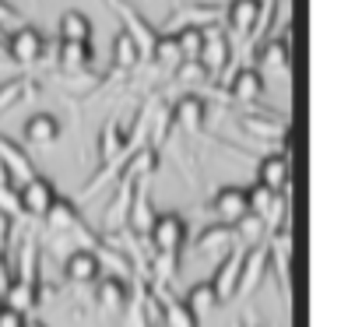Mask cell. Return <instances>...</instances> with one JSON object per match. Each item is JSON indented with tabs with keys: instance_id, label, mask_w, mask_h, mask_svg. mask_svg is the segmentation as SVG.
I'll return each mask as SVG.
<instances>
[{
	"instance_id": "6da1fadb",
	"label": "cell",
	"mask_w": 355,
	"mask_h": 327,
	"mask_svg": "<svg viewBox=\"0 0 355 327\" xmlns=\"http://www.w3.org/2000/svg\"><path fill=\"white\" fill-rule=\"evenodd\" d=\"M151 240V250H155V257H180L183 243H187V222L180 215H159L155 218V226H151L148 233Z\"/></svg>"
},
{
	"instance_id": "7a4b0ae2",
	"label": "cell",
	"mask_w": 355,
	"mask_h": 327,
	"mask_svg": "<svg viewBox=\"0 0 355 327\" xmlns=\"http://www.w3.org/2000/svg\"><path fill=\"white\" fill-rule=\"evenodd\" d=\"M229 57H232V42L222 28L208 25V28H200V53H197V60H200V71L205 74H222L229 67Z\"/></svg>"
},
{
	"instance_id": "3957f363",
	"label": "cell",
	"mask_w": 355,
	"mask_h": 327,
	"mask_svg": "<svg viewBox=\"0 0 355 327\" xmlns=\"http://www.w3.org/2000/svg\"><path fill=\"white\" fill-rule=\"evenodd\" d=\"M155 218L159 215H155V208H151V187H148V180H137L134 183V201H130V211H127V229L137 240H148Z\"/></svg>"
},
{
	"instance_id": "277c9868",
	"label": "cell",
	"mask_w": 355,
	"mask_h": 327,
	"mask_svg": "<svg viewBox=\"0 0 355 327\" xmlns=\"http://www.w3.org/2000/svg\"><path fill=\"white\" fill-rule=\"evenodd\" d=\"M53 201H57V190H53V183H49L46 176H32L28 183H21V190H18V208H21V215H46L49 208H53Z\"/></svg>"
},
{
	"instance_id": "5b68a950",
	"label": "cell",
	"mask_w": 355,
	"mask_h": 327,
	"mask_svg": "<svg viewBox=\"0 0 355 327\" xmlns=\"http://www.w3.org/2000/svg\"><path fill=\"white\" fill-rule=\"evenodd\" d=\"M268 243H253L243 253V267H239V282H236V296H250L253 289L261 285L264 271H268Z\"/></svg>"
},
{
	"instance_id": "8992f818",
	"label": "cell",
	"mask_w": 355,
	"mask_h": 327,
	"mask_svg": "<svg viewBox=\"0 0 355 327\" xmlns=\"http://www.w3.org/2000/svg\"><path fill=\"white\" fill-rule=\"evenodd\" d=\"M42 49H46V39L32 25H21V28H15L8 35V57L15 64H35L42 57Z\"/></svg>"
},
{
	"instance_id": "52a82bcc",
	"label": "cell",
	"mask_w": 355,
	"mask_h": 327,
	"mask_svg": "<svg viewBox=\"0 0 355 327\" xmlns=\"http://www.w3.org/2000/svg\"><path fill=\"white\" fill-rule=\"evenodd\" d=\"M261 0H229V8H225V28L229 35L236 39H246L253 35V28H257V18H261Z\"/></svg>"
},
{
	"instance_id": "ba28073f",
	"label": "cell",
	"mask_w": 355,
	"mask_h": 327,
	"mask_svg": "<svg viewBox=\"0 0 355 327\" xmlns=\"http://www.w3.org/2000/svg\"><path fill=\"white\" fill-rule=\"evenodd\" d=\"M211 208H215V215L222 218V226L236 229L243 218L250 215V208H246V187H222V190L215 194Z\"/></svg>"
},
{
	"instance_id": "9c48e42d",
	"label": "cell",
	"mask_w": 355,
	"mask_h": 327,
	"mask_svg": "<svg viewBox=\"0 0 355 327\" xmlns=\"http://www.w3.org/2000/svg\"><path fill=\"white\" fill-rule=\"evenodd\" d=\"M110 4L116 8V15L127 22V35L137 42V49H141V57H151V49H155V42H159V32L155 28H151V25H144L137 15H134V8L127 4V0H110Z\"/></svg>"
},
{
	"instance_id": "30bf717a",
	"label": "cell",
	"mask_w": 355,
	"mask_h": 327,
	"mask_svg": "<svg viewBox=\"0 0 355 327\" xmlns=\"http://www.w3.org/2000/svg\"><path fill=\"white\" fill-rule=\"evenodd\" d=\"M208 117V102L200 95H183L176 106H173V124L183 127L187 134H200V124Z\"/></svg>"
},
{
	"instance_id": "8fae6325",
	"label": "cell",
	"mask_w": 355,
	"mask_h": 327,
	"mask_svg": "<svg viewBox=\"0 0 355 327\" xmlns=\"http://www.w3.org/2000/svg\"><path fill=\"white\" fill-rule=\"evenodd\" d=\"M0 166L8 169V176H11V183L18 180V183H28L32 176H35V169H32V162H28V155L15 144V141H8L4 134H0Z\"/></svg>"
},
{
	"instance_id": "7c38bea8",
	"label": "cell",
	"mask_w": 355,
	"mask_h": 327,
	"mask_svg": "<svg viewBox=\"0 0 355 327\" xmlns=\"http://www.w3.org/2000/svg\"><path fill=\"white\" fill-rule=\"evenodd\" d=\"M98 271H103V264H98V257L92 250H74L67 260H64V278L74 282V285H88L98 278Z\"/></svg>"
},
{
	"instance_id": "4fadbf2b",
	"label": "cell",
	"mask_w": 355,
	"mask_h": 327,
	"mask_svg": "<svg viewBox=\"0 0 355 327\" xmlns=\"http://www.w3.org/2000/svg\"><path fill=\"white\" fill-rule=\"evenodd\" d=\"M57 137H60V120H57L53 113H35V117H28V124H25V141H28L32 148H49V144H57Z\"/></svg>"
},
{
	"instance_id": "5bb4252c",
	"label": "cell",
	"mask_w": 355,
	"mask_h": 327,
	"mask_svg": "<svg viewBox=\"0 0 355 327\" xmlns=\"http://www.w3.org/2000/svg\"><path fill=\"white\" fill-rule=\"evenodd\" d=\"M243 253H246V250H229V253H225V260L218 264V275H215V282H211V289H215V296H218V299H232V296H236V282H239Z\"/></svg>"
},
{
	"instance_id": "9a60e30c",
	"label": "cell",
	"mask_w": 355,
	"mask_h": 327,
	"mask_svg": "<svg viewBox=\"0 0 355 327\" xmlns=\"http://www.w3.org/2000/svg\"><path fill=\"white\" fill-rule=\"evenodd\" d=\"M257 183L268 187L271 194H282L288 187V158L285 155H264L257 166Z\"/></svg>"
},
{
	"instance_id": "2e32d148",
	"label": "cell",
	"mask_w": 355,
	"mask_h": 327,
	"mask_svg": "<svg viewBox=\"0 0 355 327\" xmlns=\"http://www.w3.org/2000/svg\"><path fill=\"white\" fill-rule=\"evenodd\" d=\"M229 92L239 99V102H253L264 95V74L257 67H239L229 81Z\"/></svg>"
},
{
	"instance_id": "e0dca14e",
	"label": "cell",
	"mask_w": 355,
	"mask_h": 327,
	"mask_svg": "<svg viewBox=\"0 0 355 327\" xmlns=\"http://www.w3.org/2000/svg\"><path fill=\"white\" fill-rule=\"evenodd\" d=\"M88 39H92V22H88V15L78 11V8H67V11L60 15V42H81V46H88Z\"/></svg>"
},
{
	"instance_id": "ac0fdd59",
	"label": "cell",
	"mask_w": 355,
	"mask_h": 327,
	"mask_svg": "<svg viewBox=\"0 0 355 327\" xmlns=\"http://www.w3.org/2000/svg\"><path fill=\"white\" fill-rule=\"evenodd\" d=\"M183 306H187V313H190L197 324L205 320V317H208V313L218 306V296H215L211 282H197V285L187 292V303H183Z\"/></svg>"
},
{
	"instance_id": "d6986e66",
	"label": "cell",
	"mask_w": 355,
	"mask_h": 327,
	"mask_svg": "<svg viewBox=\"0 0 355 327\" xmlns=\"http://www.w3.org/2000/svg\"><path fill=\"white\" fill-rule=\"evenodd\" d=\"M42 218H46V226L53 229V233H74V229H81L74 201H64V197H57V201H53V208H49Z\"/></svg>"
},
{
	"instance_id": "ffe728a7",
	"label": "cell",
	"mask_w": 355,
	"mask_h": 327,
	"mask_svg": "<svg viewBox=\"0 0 355 327\" xmlns=\"http://www.w3.org/2000/svg\"><path fill=\"white\" fill-rule=\"evenodd\" d=\"M134 183L137 180L123 173V183H120V190H116V197L110 201V211H106V229H116V226L127 222V211H130V201H134Z\"/></svg>"
},
{
	"instance_id": "44dd1931",
	"label": "cell",
	"mask_w": 355,
	"mask_h": 327,
	"mask_svg": "<svg viewBox=\"0 0 355 327\" xmlns=\"http://www.w3.org/2000/svg\"><path fill=\"white\" fill-rule=\"evenodd\" d=\"M137 64H141L137 42H134L127 32H116V39H113V67H116V71H130V67H137Z\"/></svg>"
},
{
	"instance_id": "7402d4cb",
	"label": "cell",
	"mask_w": 355,
	"mask_h": 327,
	"mask_svg": "<svg viewBox=\"0 0 355 327\" xmlns=\"http://www.w3.org/2000/svg\"><path fill=\"white\" fill-rule=\"evenodd\" d=\"M95 299H98V306L103 310H123L127 306V282H120V278H103L98 282V292H95Z\"/></svg>"
},
{
	"instance_id": "603a6c76",
	"label": "cell",
	"mask_w": 355,
	"mask_h": 327,
	"mask_svg": "<svg viewBox=\"0 0 355 327\" xmlns=\"http://www.w3.org/2000/svg\"><path fill=\"white\" fill-rule=\"evenodd\" d=\"M261 67L264 71H275V74H285L288 71V42L285 39H271L261 49Z\"/></svg>"
},
{
	"instance_id": "cb8c5ba5",
	"label": "cell",
	"mask_w": 355,
	"mask_h": 327,
	"mask_svg": "<svg viewBox=\"0 0 355 327\" xmlns=\"http://www.w3.org/2000/svg\"><path fill=\"white\" fill-rule=\"evenodd\" d=\"M28 92H35V81L28 78H15L8 85H0V117L8 113V106H18L21 99H28Z\"/></svg>"
},
{
	"instance_id": "d4e9b609",
	"label": "cell",
	"mask_w": 355,
	"mask_h": 327,
	"mask_svg": "<svg viewBox=\"0 0 355 327\" xmlns=\"http://www.w3.org/2000/svg\"><path fill=\"white\" fill-rule=\"evenodd\" d=\"M103 162H113L120 151H127V131L113 120V124H106V131H103Z\"/></svg>"
},
{
	"instance_id": "484cf974",
	"label": "cell",
	"mask_w": 355,
	"mask_h": 327,
	"mask_svg": "<svg viewBox=\"0 0 355 327\" xmlns=\"http://www.w3.org/2000/svg\"><path fill=\"white\" fill-rule=\"evenodd\" d=\"M275 197H278V194H271V190H268V187H261V183L246 187V208H250V215H253V218H261V222H264V215L271 211Z\"/></svg>"
},
{
	"instance_id": "4316f807",
	"label": "cell",
	"mask_w": 355,
	"mask_h": 327,
	"mask_svg": "<svg viewBox=\"0 0 355 327\" xmlns=\"http://www.w3.org/2000/svg\"><path fill=\"white\" fill-rule=\"evenodd\" d=\"M162 324L166 327H197V320L187 313V306L176 303L173 296H162Z\"/></svg>"
},
{
	"instance_id": "83f0119b",
	"label": "cell",
	"mask_w": 355,
	"mask_h": 327,
	"mask_svg": "<svg viewBox=\"0 0 355 327\" xmlns=\"http://www.w3.org/2000/svg\"><path fill=\"white\" fill-rule=\"evenodd\" d=\"M232 233H236V229H229V226H211V229H205V233H200V240H197V250H200V253H208V250L232 246Z\"/></svg>"
},
{
	"instance_id": "f1b7e54d",
	"label": "cell",
	"mask_w": 355,
	"mask_h": 327,
	"mask_svg": "<svg viewBox=\"0 0 355 327\" xmlns=\"http://www.w3.org/2000/svg\"><path fill=\"white\" fill-rule=\"evenodd\" d=\"M88 46H81V42H60V67H67V71H81V67H88Z\"/></svg>"
},
{
	"instance_id": "f546056e",
	"label": "cell",
	"mask_w": 355,
	"mask_h": 327,
	"mask_svg": "<svg viewBox=\"0 0 355 327\" xmlns=\"http://www.w3.org/2000/svg\"><path fill=\"white\" fill-rule=\"evenodd\" d=\"M151 57H155L159 64L180 67V60H183V53H180V42H176V35H159L155 49H151Z\"/></svg>"
},
{
	"instance_id": "4dcf8cb0",
	"label": "cell",
	"mask_w": 355,
	"mask_h": 327,
	"mask_svg": "<svg viewBox=\"0 0 355 327\" xmlns=\"http://www.w3.org/2000/svg\"><path fill=\"white\" fill-rule=\"evenodd\" d=\"M169 35H176L183 60H197V53H200V28H183V32H169Z\"/></svg>"
},
{
	"instance_id": "1f68e13d",
	"label": "cell",
	"mask_w": 355,
	"mask_h": 327,
	"mask_svg": "<svg viewBox=\"0 0 355 327\" xmlns=\"http://www.w3.org/2000/svg\"><path fill=\"white\" fill-rule=\"evenodd\" d=\"M180 78H183V81H200V78H208V74L200 71V64H197V60H187V64H183V71H180Z\"/></svg>"
},
{
	"instance_id": "d6a6232c",
	"label": "cell",
	"mask_w": 355,
	"mask_h": 327,
	"mask_svg": "<svg viewBox=\"0 0 355 327\" xmlns=\"http://www.w3.org/2000/svg\"><path fill=\"white\" fill-rule=\"evenodd\" d=\"M25 320L28 317H21V313H15L8 306H4V313H0V327H25Z\"/></svg>"
},
{
	"instance_id": "836d02e7",
	"label": "cell",
	"mask_w": 355,
	"mask_h": 327,
	"mask_svg": "<svg viewBox=\"0 0 355 327\" xmlns=\"http://www.w3.org/2000/svg\"><path fill=\"white\" fill-rule=\"evenodd\" d=\"M8 236H11V218L0 211V253H4V246H8Z\"/></svg>"
},
{
	"instance_id": "e575fe53",
	"label": "cell",
	"mask_w": 355,
	"mask_h": 327,
	"mask_svg": "<svg viewBox=\"0 0 355 327\" xmlns=\"http://www.w3.org/2000/svg\"><path fill=\"white\" fill-rule=\"evenodd\" d=\"M18 18V11L11 8V4H4V0H0V28H4V25H11Z\"/></svg>"
},
{
	"instance_id": "d590c367",
	"label": "cell",
	"mask_w": 355,
	"mask_h": 327,
	"mask_svg": "<svg viewBox=\"0 0 355 327\" xmlns=\"http://www.w3.org/2000/svg\"><path fill=\"white\" fill-rule=\"evenodd\" d=\"M25 327H46V324H39V320H25Z\"/></svg>"
},
{
	"instance_id": "8d00e7d4",
	"label": "cell",
	"mask_w": 355,
	"mask_h": 327,
	"mask_svg": "<svg viewBox=\"0 0 355 327\" xmlns=\"http://www.w3.org/2000/svg\"><path fill=\"white\" fill-rule=\"evenodd\" d=\"M0 313H4V299H0Z\"/></svg>"
}]
</instances>
